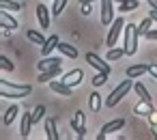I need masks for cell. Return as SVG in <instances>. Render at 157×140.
Returning <instances> with one entry per match:
<instances>
[{
    "instance_id": "cell-27",
    "label": "cell",
    "mask_w": 157,
    "mask_h": 140,
    "mask_svg": "<svg viewBox=\"0 0 157 140\" xmlns=\"http://www.w3.org/2000/svg\"><path fill=\"white\" fill-rule=\"evenodd\" d=\"M67 2L69 0H54V7H52V15H60L63 11H65V7H67Z\"/></svg>"
},
{
    "instance_id": "cell-33",
    "label": "cell",
    "mask_w": 157,
    "mask_h": 140,
    "mask_svg": "<svg viewBox=\"0 0 157 140\" xmlns=\"http://www.w3.org/2000/svg\"><path fill=\"white\" fill-rule=\"evenodd\" d=\"M144 37H146V39H151V41H157V28H151Z\"/></svg>"
},
{
    "instance_id": "cell-4",
    "label": "cell",
    "mask_w": 157,
    "mask_h": 140,
    "mask_svg": "<svg viewBox=\"0 0 157 140\" xmlns=\"http://www.w3.org/2000/svg\"><path fill=\"white\" fill-rule=\"evenodd\" d=\"M123 28H125V20H123V18H116V20L110 24V33H108V48H114V45H116V41H118V37H121Z\"/></svg>"
},
{
    "instance_id": "cell-14",
    "label": "cell",
    "mask_w": 157,
    "mask_h": 140,
    "mask_svg": "<svg viewBox=\"0 0 157 140\" xmlns=\"http://www.w3.org/2000/svg\"><path fill=\"white\" fill-rule=\"evenodd\" d=\"M58 43H60V41H58V37H56V35L48 37V39H45V43L41 45V54H43V56H50V54L54 52V48H58Z\"/></svg>"
},
{
    "instance_id": "cell-16",
    "label": "cell",
    "mask_w": 157,
    "mask_h": 140,
    "mask_svg": "<svg viewBox=\"0 0 157 140\" xmlns=\"http://www.w3.org/2000/svg\"><path fill=\"white\" fill-rule=\"evenodd\" d=\"M58 76H60V65L52 67V69H45V71H39V82H52Z\"/></svg>"
},
{
    "instance_id": "cell-31",
    "label": "cell",
    "mask_w": 157,
    "mask_h": 140,
    "mask_svg": "<svg viewBox=\"0 0 157 140\" xmlns=\"http://www.w3.org/2000/svg\"><path fill=\"white\" fill-rule=\"evenodd\" d=\"M43 116H45V106H37V108L33 110V121H35V123H39Z\"/></svg>"
},
{
    "instance_id": "cell-18",
    "label": "cell",
    "mask_w": 157,
    "mask_h": 140,
    "mask_svg": "<svg viewBox=\"0 0 157 140\" xmlns=\"http://www.w3.org/2000/svg\"><path fill=\"white\" fill-rule=\"evenodd\" d=\"M101 95L95 91V93H90V97H88V108H90V112H99L101 110Z\"/></svg>"
},
{
    "instance_id": "cell-15",
    "label": "cell",
    "mask_w": 157,
    "mask_h": 140,
    "mask_svg": "<svg viewBox=\"0 0 157 140\" xmlns=\"http://www.w3.org/2000/svg\"><path fill=\"white\" fill-rule=\"evenodd\" d=\"M63 60L58 56H43V60H39V71H45V69H52V67H58Z\"/></svg>"
},
{
    "instance_id": "cell-12",
    "label": "cell",
    "mask_w": 157,
    "mask_h": 140,
    "mask_svg": "<svg viewBox=\"0 0 157 140\" xmlns=\"http://www.w3.org/2000/svg\"><path fill=\"white\" fill-rule=\"evenodd\" d=\"M37 20H39V26L41 28H50V9L45 5H39L37 7Z\"/></svg>"
},
{
    "instance_id": "cell-9",
    "label": "cell",
    "mask_w": 157,
    "mask_h": 140,
    "mask_svg": "<svg viewBox=\"0 0 157 140\" xmlns=\"http://www.w3.org/2000/svg\"><path fill=\"white\" fill-rule=\"evenodd\" d=\"M144 73H148V65H144V63H140V65H129V67H127V71H125V76H127V78H131V80L142 78Z\"/></svg>"
},
{
    "instance_id": "cell-24",
    "label": "cell",
    "mask_w": 157,
    "mask_h": 140,
    "mask_svg": "<svg viewBox=\"0 0 157 140\" xmlns=\"http://www.w3.org/2000/svg\"><path fill=\"white\" fill-rule=\"evenodd\" d=\"M138 9V0H125V2H121L118 11L121 13H129V11H136Z\"/></svg>"
},
{
    "instance_id": "cell-39",
    "label": "cell",
    "mask_w": 157,
    "mask_h": 140,
    "mask_svg": "<svg viewBox=\"0 0 157 140\" xmlns=\"http://www.w3.org/2000/svg\"><path fill=\"white\" fill-rule=\"evenodd\" d=\"M80 2H95V0H80Z\"/></svg>"
},
{
    "instance_id": "cell-19",
    "label": "cell",
    "mask_w": 157,
    "mask_h": 140,
    "mask_svg": "<svg viewBox=\"0 0 157 140\" xmlns=\"http://www.w3.org/2000/svg\"><path fill=\"white\" fill-rule=\"evenodd\" d=\"M84 121H86V114H84L82 110H78V112L73 114V119H71V129L78 131L80 127H84Z\"/></svg>"
},
{
    "instance_id": "cell-6",
    "label": "cell",
    "mask_w": 157,
    "mask_h": 140,
    "mask_svg": "<svg viewBox=\"0 0 157 140\" xmlns=\"http://www.w3.org/2000/svg\"><path fill=\"white\" fill-rule=\"evenodd\" d=\"M114 0H101V24L110 26L114 22Z\"/></svg>"
},
{
    "instance_id": "cell-35",
    "label": "cell",
    "mask_w": 157,
    "mask_h": 140,
    "mask_svg": "<svg viewBox=\"0 0 157 140\" xmlns=\"http://www.w3.org/2000/svg\"><path fill=\"white\" fill-rule=\"evenodd\" d=\"M75 134H78V138H84V136H86V127H80Z\"/></svg>"
},
{
    "instance_id": "cell-36",
    "label": "cell",
    "mask_w": 157,
    "mask_h": 140,
    "mask_svg": "<svg viewBox=\"0 0 157 140\" xmlns=\"http://www.w3.org/2000/svg\"><path fill=\"white\" fill-rule=\"evenodd\" d=\"M148 15L153 18V22H157V9H153V11H148Z\"/></svg>"
},
{
    "instance_id": "cell-13",
    "label": "cell",
    "mask_w": 157,
    "mask_h": 140,
    "mask_svg": "<svg viewBox=\"0 0 157 140\" xmlns=\"http://www.w3.org/2000/svg\"><path fill=\"white\" fill-rule=\"evenodd\" d=\"M33 125H35V121H33V114L24 112V114H22V125H20V134H22V138H26V136L30 134Z\"/></svg>"
},
{
    "instance_id": "cell-10",
    "label": "cell",
    "mask_w": 157,
    "mask_h": 140,
    "mask_svg": "<svg viewBox=\"0 0 157 140\" xmlns=\"http://www.w3.org/2000/svg\"><path fill=\"white\" fill-rule=\"evenodd\" d=\"M82 78H84V71L82 69H73V71H69V73L63 76V82L69 84V86H78L82 82Z\"/></svg>"
},
{
    "instance_id": "cell-1",
    "label": "cell",
    "mask_w": 157,
    "mask_h": 140,
    "mask_svg": "<svg viewBox=\"0 0 157 140\" xmlns=\"http://www.w3.org/2000/svg\"><path fill=\"white\" fill-rule=\"evenodd\" d=\"M33 91L30 84H15L11 80H2L0 82V93L7 99H20V97H28Z\"/></svg>"
},
{
    "instance_id": "cell-2",
    "label": "cell",
    "mask_w": 157,
    "mask_h": 140,
    "mask_svg": "<svg viewBox=\"0 0 157 140\" xmlns=\"http://www.w3.org/2000/svg\"><path fill=\"white\" fill-rule=\"evenodd\" d=\"M138 26L136 24H125V35H123V48H125V56H133L138 50Z\"/></svg>"
},
{
    "instance_id": "cell-7",
    "label": "cell",
    "mask_w": 157,
    "mask_h": 140,
    "mask_svg": "<svg viewBox=\"0 0 157 140\" xmlns=\"http://www.w3.org/2000/svg\"><path fill=\"white\" fill-rule=\"evenodd\" d=\"M48 84H50V91H52V93H56V95H63V97H71V91H73V86L65 84L63 80H52V82H48Z\"/></svg>"
},
{
    "instance_id": "cell-28",
    "label": "cell",
    "mask_w": 157,
    "mask_h": 140,
    "mask_svg": "<svg viewBox=\"0 0 157 140\" xmlns=\"http://www.w3.org/2000/svg\"><path fill=\"white\" fill-rule=\"evenodd\" d=\"M15 114H17V106H9L7 112H5V125H11L13 119H15Z\"/></svg>"
},
{
    "instance_id": "cell-17",
    "label": "cell",
    "mask_w": 157,
    "mask_h": 140,
    "mask_svg": "<svg viewBox=\"0 0 157 140\" xmlns=\"http://www.w3.org/2000/svg\"><path fill=\"white\" fill-rule=\"evenodd\" d=\"M0 24L2 26H7V28H17V20L11 15V11H7V9H2V15H0Z\"/></svg>"
},
{
    "instance_id": "cell-37",
    "label": "cell",
    "mask_w": 157,
    "mask_h": 140,
    "mask_svg": "<svg viewBox=\"0 0 157 140\" xmlns=\"http://www.w3.org/2000/svg\"><path fill=\"white\" fill-rule=\"evenodd\" d=\"M148 5H151V9H157V0H148Z\"/></svg>"
},
{
    "instance_id": "cell-34",
    "label": "cell",
    "mask_w": 157,
    "mask_h": 140,
    "mask_svg": "<svg viewBox=\"0 0 157 140\" xmlns=\"http://www.w3.org/2000/svg\"><path fill=\"white\" fill-rule=\"evenodd\" d=\"M148 73L157 80V63H153V65H148Z\"/></svg>"
},
{
    "instance_id": "cell-20",
    "label": "cell",
    "mask_w": 157,
    "mask_h": 140,
    "mask_svg": "<svg viewBox=\"0 0 157 140\" xmlns=\"http://www.w3.org/2000/svg\"><path fill=\"white\" fill-rule=\"evenodd\" d=\"M45 131H48V138L50 140H58V131H56V121L54 119H48L45 121Z\"/></svg>"
},
{
    "instance_id": "cell-30",
    "label": "cell",
    "mask_w": 157,
    "mask_h": 140,
    "mask_svg": "<svg viewBox=\"0 0 157 140\" xmlns=\"http://www.w3.org/2000/svg\"><path fill=\"white\" fill-rule=\"evenodd\" d=\"M0 7L7 9V11H20V9H22L17 2H13V0H0Z\"/></svg>"
},
{
    "instance_id": "cell-25",
    "label": "cell",
    "mask_w": 157,
    "mask_h": 140,
    "mask_svg": "<svg viewBox=\"0 0 157 140\" xmlns=\"http://www.w3.org/2000/svg\"><path fill=\"white\" fill-rule=\"evenodd\" d=\"M151 26H153V18L148 15V18H146V20H142V24L138 26V35H140V37H144V35L151 30Z\"/></svg>"
},
{
    "instance_id": "cell-40",
    "label": "cell",
    "mask_w": 157,
    "mask_h": 140,
    "mask_svg": "<svg viewBox=\"0 0 157 140\" xmlns=\"http://www.w3.org/2000/svg\"><path fill=\"white\" fill-rule=\"evenodd\" d=\"M153 136H155V138H157V129H153Z\"/></svg>"
},
{
    "instance_id": "cell-21",
    "label": "cell",
    "mask_w": 157,
    "mask_h": 140,
    "mask_svg": "<svg viewBox=\"0 0 157 140\" xmlns=\"http://www.w3.org/2000/svg\"><path fill=\"white\" fill-rule=\"evenodd\" d=\"M26 37H28V41H33L35 45H43V43H45V37H43L39 30H28Z\"/></svg>"
},
{
    "instance_id": "cell-22",
    "label": "cell",
    "mask_w": 157,
    "mask_h": 140,
    "mask_svg": "<svg viewBox=\"0 0 157 140\" xmlns=\"http://www.w3.org/2000/svg\"><path fill=\"white\" fill-rule=\"evenodd\" d=\"M58 50H60V54H65V56H69V58H75V56H78V50H75L71 43H58Z\"/></svg>"
},
{
    "instance_id": "cell-11",
    "label": "cell",
    "mask_w": 157,
    "mask_h": 140,
    "mask_svg": "<svg viewBox=\"0 0 157 140\" xmlns=\"http://www.w3.org/2000/svg\"><path fill=\"white\" fill-rule=\"evenodd\" d=\"M133 112H136L138 116H151V114L155 112V108H153V103H151V101H146V99H140V101L136 103Z\"/></svg>"
},
{
    "instance_id": "cell-8",
    "label": "cell",
    "mask_w": 157,
    "mask_h": 140,
    "mask_svg": "<svg viewBox=\"0 0 157 140\" xmlns=\"http://www.w3.org/2000/svg\"><path fill=\"white\" fill-rule=\"evenodd\" d=\"M86 63H90L97 71H103V73H108V76H110V65H108L105 60H101L95 52H88V54H86Z\"/></svg>"
},
{
    "instance_id": "cell-5",
    "label": "cell",
    "mask_w": 157,
    "mask_h": 140,
    "mask_svg": "<svg viewBox=\"0 0 157 140\" xmlns=\"http://www.w3.org/2000/svg\"><path fill=\"white\" fill-rule=\"evenodd\" d=\"M123 127H125V119H114V121H110V123H105L101 127V131L97 134V140H103L108 134H114V131H118Z\"/></svg>"
},
{
    "instance_id": "cell-29",
    "label": "cell",
    "mask_w": 157,
    "mask_h": 140,
    "mask_svg": "<svg viewBox=\"0 0 157 140\" xmlns=\"http://www.w3.org/2000/svg\"><path fill=\"white\" fill-rule=\"evenodd\" d=\"M90 82H93L95 86H103V84L108 82V73H103V71H99L97 76H93V78H90Z\"/></svg>"
},
{
    "instance_id": "cell-41",
    "label": "cell",
    "mask_w": 157,
    "mask_h": 140,
    "mask_svg": "<svg viewBox=\"0 0 157 140\" xmlns=\"http://www.w3.org/2000/svg\"><path fill=\"white\" fill-rule=\"evenodd\" d=\"M116 2H125V0H116Z\"/></svg>"
},
{
    "instance_id": "cell-26",
    "label": "cell",
    "mask_w": 157,
    "mask_h": 140,
    "mask_svg": "<svg viewBox=\"0 0 157 140\" xmlns=\"http://www.w3.org/2000/svg\"><path fill=\"white\" fill-rule=\"evenodd\" d=\"M125 56V48H110L108 50V60H118Z\"/></svg>"
},
{
    "instance_id": "cell-38",
    "label": "cell",
    "mask_w": 157,
    "mask_h": 140,
    "mask_svg": "<svg viewBox=\"0 0 157 140\" xmlns=\"http://www.w3.org/2000/svg\"><path fill=\"white\" fill-rule=\"evenodd\" d=\"M151 121H153V123L157 125V112H153V114H151Z\"/></svg>"
},
{
    "instance_id": "cell-32",
    "label": "cell",
    "mask_w": 157,
    "mask_h": 140,
    "mask_svg": "<svg viewBox=\"0 0 157 140\" xmlns=\"http://www.w3.org/2000/svg\"><path fill=\"white\" fill-rule=\"evenodd\" d=\"M0 69H2V71H13V63L2 56V58H0Z\"/></svg>"
},
{
    "instance_id": "cell-3",
    "label": "cell",
    "mask_w": 157,
    "mask_h": 140,
    "mask_svg": "<svg viewBox=\"0 0 157 140\" xmlns=\"http://www.w3.org/2000/svg\"><path fill=\"white\" fill-rule=\"evenodd\" d=\"M131 88H133V82H131V78L123 80V82H121V84H118V86H116V88H114V91L108 95V99H105V106H108V108H114V106H116V103H118V101H121V99H123V97H125V95H127Z\"/></svg>"
},
{
    "instance_id": "cell-23",
    "label": "cell",
    "mask_w": 157,
    "mask_h": 140,
    "mask_svg": "<svg viewBox=\"0 0 157 140\" xmlns=\"http://www.w3.org/2000/svg\"><path fill=\"white\" fill-rule=\"evenodd\" d=\"M133 91L138 93V97H140V99L151 101V95H148V91H146V86H144L142 82H133Z\"/></svg>"
}]
</instances>
